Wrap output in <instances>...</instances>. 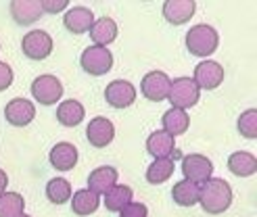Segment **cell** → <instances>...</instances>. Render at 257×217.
Returning <instances> with one entry per match:
<instances>
[{
  "label": "cell",
  "mask_w": 257,
  "mask_h": 217,
  "mask_svg": "<svg viewBox=\"0 0 257 217\" xmlns=\"http://www.w3.org/2000/svg\"><path fill=\"white\" fill-rule=\"evenodd\" d=\"M199 202L205 213L220 215L232 205V188L222 177H209L205 184H201Z\"/></svg>",
  "instance_id": "6da1fadb"
},
{
  "label": "cell",
  "mask_w": 257,
  "mask_h": 217,
  "mask_svg": "<svg viewBox=\"0 0 257 217\" xmlns=\"http://www.w3.org/2000/svg\"><path fill=\"white\" fill-rule=\"evenodd\" d=\"M217 44H220V36L207 23H199L195 28H190V32L186 34V48L195 57L213 55L217 50Z\"/></svg>",
  "instance_id": "7a4b0ae2"
},
{
  "label": "cell",
  "mask_w": 257,
  "mask_h": 217,
  "mask_svg": "<svg viewBox=\"0 0 257 217\" xmlns=\"http://www.w3.org/2000/svg\"><path fill=\"white\" fill-rule=\"evenodd\" d=\"M201 98V90L195 84L192 78H176L170 84V92H168V100L172 103L174 109L186 111L190 107H195Z\"/></svg>",
  "instance_id": "3957f363"
},
{
  "label": "cell",
  "mask_w": 257,
  "mask_h": 217,
  "mask_svg": "<svg viewBox=\"0 0 257 217\" xmlns=\"http://www.w3.org/2000/svg\"><path fill=\"white\" fill-rule=\"evenodd\" d=\"M21 50H23V55L32 61H44L53 53V38L42 30H32L23 36Z\"/></svg>",
  "instance_id": "277c9868"
},
{
  "label": "cell",
  "mask_w": 257,
  "mask_h": 217,
  "mask_svg": "<svg viewBox=\"0 0 257 217\" xmlns=\"http://www.w3.org/2000/svg\"><path fill=\"white\" fill-rule=\"evenodd\" d=\"M80 65L86 73L90 75H105L107 71H111L113 67V55L109 48H102V46H88L84 53H82V59H80Z\"/></svg>",
  "instance_id": "5b68a950"
},
{
  "label": "cell",
  "mask_w": 257,
  "mask_h": 217,
  "mask_svg": "<svg viewBox=\"0 0 257 217\" xmlns=\"http://www.w3.org/2000/svg\"><path fill=\"white\" fill-rule=\"evenodd\" d=\"M32 96L44 107L57 105L63 96V84L59 82V78H55V75H48V73L38 75V78L32 82Z\"/></svg>",
  "instance_id": "8992f818"
},
{
  "label": "cell",
  "mask_w": 257,
  "mask_h": 217,
  "mask_svg": "<svg viewBox=\"0 0 257 217\" xmlns=\"http://www.w3.org/2000/svg\"><path fill=\"white\" fill-rule=\"evenodd\" d=\"M182 173L184 180L201 186L213 175V163L205 155H186L182 159Z\"/></svg>",
  "instance_id": "52a82bcc"
},
{
  "label": "cell",
  "mask_w": 257,
  "mask_h": 217,
  "mask_svg": "<svg viewBox=\"0 0 257 217\" xmlns=\"http://www.w3.org/2000/svg\"><path fill=\"white\" fill-rule=\"evenodd\" d=\"M105 100L113 109H127L136 100V88L127 80H115L105 88Z\"/></svg>",
  "instance_id": "ba28073f"
},
{
  "label": "cell",
  "mask_w": 257,
  "mask_h": 217,
  "mask_svg": "<svg viewBox=\"0 0 257 217\" xmlns=\"http://www.w3.org/2000/svg\"><path fill=\"white\" fill-rule=\"evenodd\" d=\"M195 84L199 90H215L224 82V67L217 61H201L195 67Z\"/></svg>",
  "instance_id": "9c48e42d"
},
{
  "label": "cell",
  "mask_w": 257,
  "mask_h": 217,
  "mask_svg": "<svg viewBox=\"0 0 257 217\" xmlns=\"http://www.w3.org/2000/svg\"><path fill=\"white\" fill-rule=\"evenodd\" d=\"M170 84H172V80L168 78V73L151 71L143 78V82H140V90H143L145 98L153 100V103H161V100L168 98Z\"/></svg>",
  "instance_id": "30bf717a"
},
{
  "label": "cell",
  "mask_w": 257,
  "mask_h": 217,
  "mask_svg": "<svg viewBox=\"0 0 257 217\" xmlns=\"http://www.w3.org/2000/svg\"><path fill=\"white\" fill-rule=\"evenodd\" d=\"M34 117H36V107L28 98H13L5 107V119L15 127L30 125Z\"/></svg>",
  "instance_id": "8fae6325"
},
{
  "label": "cell",
  "mask_w": 257,
  "mask_h": 217,
  "mask_svg": "<svg viewBox=\"0 0 257 217\" xmlns=\"http://www.w3.org/2000/svg\"><path fill=\"white\" fill-rule=\"evenodd\" d=\"M86 138L94 148H105L115 138V125L107 117H94L86 127Z\"/></svg>",
  "instance_id": "7c38bea8"
},
{
  "label": "cell",
  "mask_w": 257,
  "mask_h": 217,
  "mask_svg": "<svg viewBox=\"0 0 257 217\" xmlns=\"http://www.w3.org/2000/svg\"><path fill=\"white\" fill-rule=\"evenodd\" d=\"M195 0H168L163 3V17L172 25H184L195 15Z\"/></svg>",
  "instance_id": "4fadbf2b"
},
{
  "label": "cell",
  "mask_w": 257,
  "mask_h": 217,
  "mask_svg": "<svg viewBox=\"0 0 257 217\" xmlns=\"http://www.w3.org/2000/svg\"><path fill=\"white\" fill-rule=\"evenodd\" d=\"M92 23H94V13L86 7H73L65 13V17H63V25L67 28V32H71L75 36L90 32Z\"/></svg>",
  "instance_id": "5bb4252c"
},
{
  "label": "cell",
  "mask_w": 257,
  "mask_h": 217,
  "mask_svg": "<svg viewBox=\"0 0 257 217\" xmlns=\"http://www.w3.org/2000/svg\"><path fill=\"white\" fill-rule=\"evenodd\" d=\"M48 161L59 171H71L78 163V148L71 142H57L48 155Z\"/></svg>",
  "instance_id": "9a60e30c"
},
{
  "label": "cell",
  "mask_w": 257,
  "mask_h": 217,
  "mask_svg": "<svg viewBox=\"0 0 257 217\" xmlns=\"http://www.w3.org/2000/svg\"><path fill=\"white\" fill-rule=\"evenodd\" d=\"M113 186H117V169L102 165L96 167L92 173L88 175V190H92L94 194H107Z\"/></svg>",
  "instance_id": "2e32d148"
},
{
  "label": "cell",
  "mask_w": 257,
  "mask_h": 217,
  "mask_svg": "<svg viewBox=\"0 0 257 217\" xmlns=\"http://www.w3.org/2000/svg\"><path fill=\"white\" fill-rule=\"evenodd\" d=\"M11 15L19 25H32L42 17L40 0H15L11 3Z\"/></svg>",
  "instance_id": "e0dca14e"
},
{
  "label": "cell",
  "mask_w": 257,
  "mask_h": 217,
  "mask_svg": "<svg viewBox=\"0 0 257 217\" xmlns=\"http://www.w3.org/2000/svg\"><path fill=\"white\" fill-rule=\"evenodd\" d=\"M90 38H92L94 46H102L107 48L115 38H117V23H115L111 17H100V19H94L92 28H90Z\"/></svg>",
  "instance_id": "ac0fdd59"
},
{
  "label": "cell",
  "mask_w": 257,
  "mask_h": 217,
  "mask_svg": "<svg viewBox=\"0 0 257 217\" xmlns=\"http://www.w3.org/2000/svg\"><path fill=\"white\" fill-rule=\"evenodd\" d=\"M174 148H176L174 138L170 134H165L163 130L153 132L147 138V150H149V155H153L155 159H170Z\"/></svg>",
  "instance_id": "d6986e66"
},
{
  "label": "cell",
  "mask_w": 257,
  "mask_h": 217,
  "mask_svg": "<svg viewBox=\"0 0 257 217\" xmlns=\"http://www.w3.org/2000/svg\"><path fill=\"white\" fill-rule=\"evenodd\" d=\"M86 109L82 107V103L78 100H63V103L57 107V121L65 127H75L84 121Z\"/></svg>",
  "instance_id": "ffe728a7"
},
{
  "label": "cell",
  "mask_w": 257,
  "mask_h": 217,
  "mask_svg": "<svg viewBox=\"0 0 257 217\" xmlns=\"http://www.w3.org/2000/svg\"><path fill=\"white\" fill-rule=\"evenodd\" d=\"M161 121H163V132L170 134L172 138L184 134L188 130V125H190L188 113L186 111H180V109H174V107L163 113V119Z\"/></svg>",
  "instance_id": "44dd1931"
},
{
  "label": "cell",
  "mask_w": 257,
  "mask_h": 217,
  "mask_svg": "<svg viewBox=\"0 0 257 217\" xmlns=\"http://www.w3.org/2000/svg\"><path fill=\"white\" fill-rule=\"evenodd\" d=\"M228 169L238 177H249L257 171V159H255V155L245 152V150L232 152V155L228 157Z\"/></svg>",
  "instance_id": "7402d4cb"
},
{
  "label": "cell",
  "mask_w": 257,
  "mask_h": 217,
  "mask_svg": "<svg viewBox=\"0 0 257 217\" xmlns=\"http://www.w3.org/2000/svg\"><path fill=\"white\" fill-rule=\"evenodd\" d=\"M199 192H201V186L199 184H192L188 180H182L174 184V190H172V198L176 205L180 207H192L199 202Z\"/></svg>",
  "instance_id": "603a6c76"
},
{
  "label": "cell",
  "mask_w": 257,
  "mask_h": 217,
  "mask_svg": "<svg viewBox=\"0 0 257 217\" xmlns=\"http://www.w3.org/2000/svg\"><path fill=\"white\" fill-rule=\"evenodd\" d=\"M98 202H100L98 194H94L92 190L84 188V190H78V192L73 194V198H71V211L75 215H80V217H86V215L94 213L98 209Z\"/></svg>",
  "instance_id": "cb8c5ba5"
},
{
  "label": "cell",
  "mask_w": 257,
  "mask_h": 217,
  "mask_svg": "<svg viewBox=\"0 0 257 217\" xmlns=\"http://www.w3.org/2000/svg\"><path fill=\"white\" fill-rule=\"evenodd\" d=\"M134 198V192H132V188L130 186H113L109 192L105 194V207L107 211H113V213H119L125 205H130Z\"/></svg>",
  "instance_id": "d4e9b609"
},
{
  "label": "cell",
  "mask_w": 257,
  "mask_h": 217,
  "mask_svg": "<svg viewBox=\"0 0 257 217\" xmlns=\"http://www.w3.org/2000/svg\"><path fill=\"white\" fill-rule=\"evenodd\" d=\"M174 169H176V165L172 159H155L147 169V182L153 186H159L174 175Z\"/></svg>",
  "instance_id": "484cf974"
},
{
  "label": "cell",
  "mask_w": 257,
  "mask_h": 217,
  "mask_svg": "<svg viewBox=\"0 0 257 217\" xmlns=\"http://www.w3.org/2000/svg\"><path fill=\"white\" fill-rule=\"evenodd\" d=\"M46 196L55 205H63V202H67L71 198V184L65 177H53L46 184Z\"/></svg>",
  "instance_id": "4316f807"
},
{
  "label": "cell",
  "mask_w": 257,
  "mask_h": 217,
  "mask_svg": "<svg viewBox=\"0 0 257 217\" xmlns=\"http://www.w3.org/2000/svg\"><path fill=\"white\" fill-rule=\"evenodd\" d=\"M25 200L19 192H5L0 194V217H19L23 215Z\"/></svg>",
  "instance_id": "83f0119b"
},
{
  "label": "cell",
  "mask_w": 257,
  "mask_h": 217,
  "mask_svg": "<svg viewBox=\"0 0 257 217\" xmlns=\"http://www.w3.org/2000/svg\"><path fill=\"white\" fill-rule=\"evenodd\" d=\"M238 132H240V136H245V138H249V140H255L257 138V111L255 109H249V111H245L238 117Z\"/></svg>",
  "instance_id": "f1b7e54d"
},
{
  "label": "cell",
  "mask_w": 257,
  "mask_h": 217,
  "mask_svg": "<svg viewBox=\"0 0 257 217\" xmlns=\"http://www.w3.org/2000/svg\"><path fill=\"white\" fill-rule=\"evenodd\" d=\"M119 217H149V209L147 205L143 202H130V205H125L121 211H119Z\"/></svg>",
  "instance_id": "f546056e"
},
{
  "label": "cell",
  "mask_w": 257,
  "mask_h": 217,
  "mask_svg": "<svg viewBox=\"0 0 257 217\" xmlns=\"http://www.w3.org/2000/svg\"><path fill=\"white\" fill-rule=\"evenodd\" d=\"M67 7H69L67 0H40L42 13H48V15H57V13L65 11Z\"/></svg>",
  "instance_id": "4dcf8cb0"
},
{
  "label": "cell",
  "mask_w": 257,
  "mask_h": 217,
  "mask_svg": "<svg viewBox=\"0 0 257 217\" xmlns=\"http://www.w3.org/2000/svg\"><path fill=\"white\" fill-rule=\"evenodd\" d=\"M13 69H11V65H7V63H3L0 61V92H5L7 88L13 84Z\"/></svg>",
  "instance_id": "1f68e13d"
},
{
  "label": "cell",
  "mask_w": 257,
  "mask_h": 217,
  "mask_svg": "<svg viewBox=\"0 0 257 217\" xmlns=\"http://www.w3.org/2000/svg\"><path fill=\"white\" fill-rule=\"evenodd\" d=\"M7 186H9V175L3 169H0V194L7 192Z\"/></svg>",
  "instance_id": "d6a6232c"
},
{
  "label": "cell",
  "mask_w": 257,
  "mask_h": 217,
  "mask_svg": "<svg viewBox=\"0 0 257 217\" xmlns=\"http://www.w3.org/2000/svg\"><path fill=\"white\" fill-rule=\"evenodd\" d=\"M19 217H30V215H25V213H23V215H19Z\"/></svg>",
  "instance_id": "836d02e7"
},
{
  "label": "cell",
  "mask_w": 257,
  "mask_h": 217,
  "mask_svg": "<svg viewBox=\"0 0 257 217\" xmlns=\"http://www.w3.org/2000/svg\"><path fill=\"white\" fill-rule=\"evenodd\" d=\"M0 48H3V46H0Z\"/></svg>",
  "instance_id": "e575fe53"
}]
</instances>
